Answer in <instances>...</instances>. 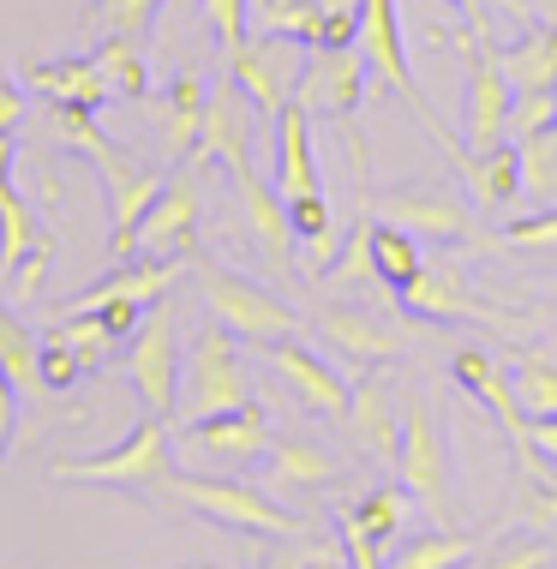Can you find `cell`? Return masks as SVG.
<instances>
[{
	"label": "cell",
	"mask_w": 557,
	"mask_h": 569,
	"mask_svg": "<svg viewBox=\"0 0 557 569\" xmlns=\"http://www.w3.org/2000/svg\"><path fill=\"white\" fill-rule=\"evenodd\" d=\"M97 67L120 102L150 97V60H145V42L138 37H97Z\"/></svg>",
	"instance_id": "cell-30"
},
{
	"label": "cell",
	"mask_w": 557,
	"mask_h": 569,
	"mask_svg": "<svg viewBox=\"0 0 557 569\" xmlns=\"http://www.w3.org/2000/svg\"><path fill=\"white\" fill-rule=\"evenodd\" d=\"M366 84H371V60H366L360 42H342V49H306L294 102H300L306 114L354 120V109L366 102Z\"/></svg>",
	"instance_id": "cell-9"
},
{
	"label": "cell",
	"mask_w": 557,
	"mask_h": 569,
	"mask_svg": "<svg viewBox=\"0 0 557 569\" xmlns=\"http://www.w3.org/2000/svg\"><path fill=\"white\" fill-rule=\"evenodd\" d=\"M426 270V258H420V240L408 234V228H396V222H384V217H371V276H378L384 288H408L414 276Z\"/></svg>",
	"instance_id": "cell-28"
},
{
	"label": "cell",
	"mask_w": 557,
	"mask_h": 569,
	"mask_svg": "<svg viewBox=\"0 0 557 569\" xmlns=\"http://www.w3.org/2000/svg\"><path fill=\"white\" fill-rule=\"evenodd\" d=\"M186 270H192V258H120V270H108L102 282H90L67 300V312H97V306H108V300L157 306Z\"/></svg>",
	"instance_id": "cell-16"
},
{
	"label": "cell",
	"mask_w": 557,
	"mask_h": 569,
	"mask_svg": "<svg viewBox=\"0 0 557 569\" xmlns=\"http://www.w3.org/2000/svg\"><path fill=\"white\" fill-rule=\"evenodd\" d=\"M205 109H210V84L198 79V72H180V79L168 84L162 109H157L168 162H186V157L198 150V138H205Z\"/></svg>",
	"instance_id": "cell-26"
},
{
	"label": "cell",
	"mask_w": 557,
	"mask_h": 569,
	"mask_svg": "<svg viewBox=\"0 0 557 569\" xmlns=\"http://www.w3.org/2000/svg\"><path fill=\"white\" fill-rule=\"evenodd\" d=\"M258 7H306V0H258ZM258 7H252V12H258Z\"/></svg>",
	"instance_id": "cell-56"
},
{
	"label": "cell",
	"mask_w": 557,
	"mask_h": 569,
	"mask_svg": "<svg viewBox=\"0 0 557 569\" xmlns=\"http://www.w3.org/2000/svg\"><path fill=\"white\" fill-rule=\"evenodd\" d=\"M97 174H102V187H108V252H115V258H132V252H138V222H145V210L157 204V192H162L168 174H157V168H145V162H132L127 150L102 157Z\"/></svg>",
	"instance_id": "cell-14"
},
{
	"label": "cell",
	"mask_w": 557,
	"mask_h": 569,
	"mask_svg": "<svg viewBox=\"0 0 557 569\" xmlns=\"http://www.w3.org/2000/svg\"><path fill=\"white\" fill-rule=\"evenodd\" d=\"M300 42L288 37H270V30H252L246 42L228 49V79H235L246 97H252V109L276 120L294 102V84H300Z\"/></svg>",
	"instance_id": "cell-8"
},
{
	"label": "cell",
	"mask_w": 557,
	"mask_h": 569,
	"mask_svg": "<svg viewBox=\"0 0 557 569\" xmlns=\"http://www.w3.org/2000/svg\"><path fill=\"white\" fill-rule=\"evenodd\" d=\"M42 240V222H37V204H24L12 180H0V276H12L24 264V252Z\"/></svg>",
	"instance_id": "cell-32"
},
{
	"label": "cell",
	"mask_w": 557,
	"mask_h": 569,
	"mask_svg": "<svg viewBox=\"0 0 557 569\" xmlns=\"http://www.w3.org/2000/svg\"><path fill=\"white\" fill-rule=\"evenodd\" d=\"M24 90L49 102H84V109H102L115 90H108L97 54H60V60H24Z\"/></svg>",
	"instance_id": "cell-24"
},
{
	"label": "cell",
	"mask_w": 557,
	"mask_h": 569,
	"mask_svg": "<svg viewBox=\"0 0 557 569\" xmlns=\"http://www.w3.org/2000/svg\"><path fill=\"white\" fill-rule=\"evenodd\" d=\"M546 120H557V90H534V97H516V109H509V138L546 127Z\"/></svg>",
	"instance_id": "cell-47"
},
{
	"label": "cell",
	"mask_w": 557,
	"mask_h": 569,
	"mask_svg": "<svg viewBox=\"0 0 557 569\" xmlns=\"http://www.w3.org/2000/svg\"><path fill=\"white\" fill-rule=\"evenodd\" d=\"M360 49L371 60V72H378L384 84H396L401 97L414 102V114L431 127V138H444L450 127L438 120V109H431V97L420 90V79H414V67H408V42H401V12H396V0H366L360 7Z\"/></svg>",
	"instance_id": "cell-13"
},
{
	"label": "cell",
	"mask_w": 557,
	"mask_h": 569,
	"mask_svg": "<svg viewBox=\"0 0 557 569\" xmlns=\"http://www.w3.org/2000/svg\"><path fill=\"white\" fill-rule=\"evenodd\" d=\"M498 7L521 12L528 30H521V42H504L498 49V67L516 97H534V90H557V24H546L528 0H498Z\"/></svg>",
	"instance_id": "cell-18"
},
{
	"label": "cell",
	"mask_w": 557,
	"mask_h": 569,
	"mask_svg": "<svg viewBox=\"0 0 557 569\" xmlns=\"http://www.w3.org/2000/svg\"><path fill=\"white\" fill-rule=\"evenodd\" d=\"M49 138L67 144V150H79V157H90V162H102V157L120 150L115 138L97 127V109H84V102H49Z\"/></svg>",
	"instance_id": "cell-33"
},
{
	"label": "cell",
	"mask_w": 557,
	"mask_h": 569,
	"mask_svg": "<svg viewBox=\"0 0 557 569\" xmlns=\"http://www.w3.org/2000/svg\"><path fill=\"white\" fill-rule=\"evenodd\" d=\"M54 252H60V246H54V234H42V240H37V246H30V252H24V264L7 276V282L19 288V300H37V288H42V276H49Z\"/></svg>",
	"instance_id": "cell-44"
},
{
	"label": "cell",
	"mask_w": 557,
	"mask_h": 569,
	"mask_svg": "<svg viewBox=\"0 0 557 569\" xmlns=\"http://www.w3.org/2000/svg\"><path fill=\"white\" fill-rule=\"evenodd\" d=\"M186 443H192L205 461H228V468H240V461L265 456L270 443V420L258 402H240L228 413H210V420H192L186 426Z\"/></svg>",
	"instance_id": "cell-19"
},
{
	"label": "cell",
	"mask_w": 557,
	"mask_h": 569,
	"mask_svg": "<svg viewBox=\"0 0 557 569\" xmlns=\"http://www.w3.org/2000/svg\"><path fill=\"white\" fill-rule=\"evenodd\" d=\"M521 516H528V528H539V533L557 540V486L551 480H528V491H521Z\"/></svg>",
	"instance_id": "cell-46"
},
{
	"label": "cell",
	"mask_w": 557,
	"mask_h": 569,
	"mask_svg": "<svg viewBox=\"0 0 557 569\" xmlns=\"http://www.w3.org/2000/svg\"><path fill=\"white\" fill-rule=\"evenodd\" d=\"M450 378H456L468 396H479V402L491 408V420H498L504 432H509V443H516L521 473H528V480H551V461H539L534 443H528V413H521V402H516V378H504L498 360H491L486 348H461L456 360H450Z\"/></svg>",
	"instance_id": "cell-11"
},
{
	"label": "cell",
	"mask_w": 557,
	"mask_h": 569,
	"mask_svg": "<svg viewBox=\"0 0 557 569\" xmlns=\"http://www.w3.org/2000/svg\"><path fill=\"white\" fill-rule=\"evenodd\" d=\"M19 120H24V90L0 79V132H19Z\"/></svg>",
	"instance_id": "cell-51"
},
{
	"label": "cell",
	"mask_w": 557,
	"mask_h": 569,
	"mask_svg": "<svg viewBox=\"0 0 557 569\" xmlns=\"http://www.w3.org/2000/svg\"><path fill=\"white\" fill-rule=\"evenodd\" d=\"M528 443H534L539 461H551V468H557V413H534V420H528Z\"/></svg>",
	"instance_id": "cell-50"
},
{
	"label": "cell",
	"mask_w": 557,
	"mask_h": 569,
	"mask_svg": "<svg viewBox=\"0 0 557 569\" xmlns=\"http://www.w3.org/2000/svg\"><path fill=\"white\" fill-rule=\"evenodd\" d=\"M348 420H354V432H360V443L378 461H396L401 456V402H396V383L384 378V372H366L360 383H354Z\"/></svg>",
	"instance_id": "cell-23"
},
{
	"label": "cell",
	"mask_w": 557,
	"mask_h": 569,
	"mask_svg": "<svg viewBox=\"0 0 557 569\" xmlns=\"http://www.w3.org/2000/svg\"><path fill=\"white\" fill-rule=\"evenodd\" d=\"M371 217L408 228L414 240H438V246H504L474 228V210L456 204L444 192H420V187H396V192H371Z\"/></svg>",
	"instance_id": "cell-10"
},
{
	"label": "cell",
	"mask_w": 557,
	"mask_h": 569,
	"mask_svg": "<svg viewBox=\"0 0 557 569\" xmlns=\"http://www.w3.org/2000/svg\"><path fill=\"white\" fill-rule=\"evenodd\" d=\"M265 360L288 378V390L300 396L306 408H318V413H348L354 390L342 383V372H336V366H324L306 342H294V336H276V342H265Z\"/></svg>",
	"instance_id": "cell-20"
},
{
	"label": "cell",
	"mask_w": 557,
	"mask_h": 569,
	"mask_svg": "<svg viewBox=\"0 0 557 569\" xmlns=\"http://www.w3.org/2000/svg\"><path fill=\"white\" fill-rule=\"evenodd\" d=\"M54 342H67L72 353L84 360V372H97V366L108 360V348H115V336H108V325L97 312H60L54 325H49Z\"/></svg>",
	"instance_id": "cell-38"
},
{
	"label": "cell",
	"mask_w": 557,
	"mask_h": 569,
	"mask_svg": "<svg viewBox=\"0 0 557 569\" xmlns=\"http://www.w3.org/2000/svg\"><path fill=\"white\" fill-rule=\"evenodd\" d=\"M401 306H408L414 318H444V325H450V318H491V306H479L474 288L461 282V270L444 264V258L426 264L408 288H401Z\"/></svg>",
	"instance_id": "cell-25"
},
{
	"label": "cell",
	"mask_w": 557,
	"mask_h": 569,
	"mask_svg": "<svg viewBox=\"0 0 557 569\" xmlns=\"http://www.w3.org/2000/svg\"><path fill=\"white\" fill-rule=\"evenodd\" d=\"M97 318L108 325L115 342H132V330L145 325V306H138V300H108V306H97Z\"/></svg>",
	"instance_id": "cell-49"
},
{
	"label": "cell",
	"mask_w": 557,
	"mask_h": 569,
	"mask_svg": "<svg viewBox=\"0 0 557 569\" xmlns=\"http://www.w3.org/2000/svg\"><path fill=\"white\" fill-rule=\"evenodd\" d=\"M0 461H7V450H0Z\"/></svg>",
	"instance_id": "cell-58"
},
{
	"label": "cell",
	"mask_w": 557,
	"mask_h": 569,
	"mask_svg": "<svg viewBox=\"0 0 557 569\" xmlns=\"http://www.w3.org/2000/svg\"><path fill=\"white\" fill-rule=\"evenodd\" d=\"M498 240L504 246H521V252H557V204L534 210V217H509Z\"/></svg>",
	"instance_id": "cell-40"
},
{
	"label": "cell",
	"mask_w": 557,
	"mask_h": 569,
	"mask_svg": "<svg viewBox=\"0 0 557 569\" xmlns=\"http://www.w3.org/2000/svg\"><path fill=\"white\" fill-rule=\"evenodd\" d=\"M438 144L450 150L456 174L468 180V198H474L479 217H509V204L521 198V157H516V138H504L498 150H479V157H474L468 144H456V132L438 138Z\"/></svg>",
	"instance_id": "cell-15"
},
{
	"label": "cell",
	"mask_w": 557,
	"mask_h": 569,
	"mask_svg": "<svg viewBox=\"0 0 557 569\" xmlns=\"http://www.w3.org/2000/svg\"><path fill=\"white\" fill-rule=\"evenodd\" d=\"M438 49H456L468 60V150H498L509 138V109H516V90H509L504 67H498V42L486 37V12H474L468 24H431Z\"/></svg>",
	"instance_id": "cell-1"
},
{
	"label": "cell",
	"mask_w": 557,
	"mask_h": 569,
	"mask_svg": "<svg viewBox=\"0 0 557 569\" xmlns=\"http://www.w3.org/2000/svg\"><path fill=\"white\" fill-rule=\"evenodd\" d=\"M228 180H235V192H240V217L246 228H252V240L265 246V258L270 264H294V222H288V198L276 192V180H265L252 162H235L228 168Z\"/></svg>",
	"instance_id": "cell-17"
},
{
	"label": "cell",
	"mask_w": 557,
	"mask_h": 569,
	"mask_svg": "<svg viewBox=\"0 0 557 569\" xmlns=\"http://www.w3.org/2000/svg\"><path fill=\"white\" fill-rule=\"evenodd\" d=\"M0 366L12 372V383L24 396H42V336L7 306H0Z\"/></svg>",
	"instance_id": "cell-31"
},
{
	"label": "cell",
	"mask_w": 557,
	"mask_h": 569,
	"mask_svg": "<svg viewBox=\"0 0 557 569\" xmlns=\"http://www.w3.org/2000/svg\"><path fill=\"white\" fill-rule=\"evenodd\" d=\"M162 498L186 503V510L222 521V528H240V533H270V540H306V521L282 510L270 498V486H246V480H205V473H175Z\"/></svg>",
	"instance_id": "cell-4"
},
{
	"label": "cell",
	"mask_w": 557,
	"mask_h": 569,
	"mask_svg": "<svg viewBox=\"0 0 557 569\" xmlns=\"http://www.w3.org/2000/svg\"><path fill=\"white\" fill-rule=\"evenodd\" d=\"M162 0H97V7L84 12L90 37H150V24H157Z\"/></svg>",
	"instance_id": "cell-37"
},
{
	"label": "cell",
	"mask_w": 557,
	"mask_h": 569,
	"mask_svg": "<svg viewBox=\"0 0 557 569\" xmlns=\"http://www.w3.org/2000/svg\"><path fill=\"white\" fill-rule=\"evenodd\" d=\"M318 330H324V342L348 348L354 360H396L401 353V336L390 325H378V318L354 312V306H330V312L318 318Z\"/></svg>",
	"instance_id": "cell-27"
},
{
	"label": "cell",
	"mask_w": 557,
	"mask_h": 569,
	"mask_svg": "<svg viewBox=\"0 0 557 569\" xmlns=\"http://www.w3.org/2000/svg\"><path fill=\"white\" fill-rule=\"evenodd\" d=\"M205 24L216 30V42L228 54L235 42L252 37V0H205Z\"/></svg>",
	"instance_id": "cell-41"
},
{
	"label": "cell",
	"mask_w": 557,
	"mask_h": 569,
	"mask_svg": "<svg viewBox=\"0 0 557 569\" xmlns=\"http://www.w3.org/2000/svg\"><path fill=\"white\" fill-rule=\"evenodd\" d=\"M12 157H19V150H12V132H0V180H12Z\"/></svg>",
	"instance_id": "cell-54"
},
{
	"label": "cell",
	"mask_w": 557,
	"mask_h": 569,
	"mask_svg": "<svg viewBox=\"0 0 557 569\" xmlns=\"http://www.w3.org/2000/svg\"><path fill=\"white\" fill-rule=\"evenodd\" d=\"M180 366H186V353H180V330H175V312L168 306H157V312L145 318V325L132 330V353H127V378L138 383V396H145V408L150 413H175L180 402Z\"/></svg>",
	"instance_id": "cell-12"
},
{
	"label": "cell",
	"mask_w": 557,
	"mask_h": 569,
	"mask_svg": "<svg viewBox=\"0 0 557 569\" xmlns=\"http://www.w3.org/2000/svg\"><path fill=\"white\" fill-rule=\"evenodd\" d=\"M468 569H551V546L546 540H509L486 558H468Z\"/></svg>",
	"instance_id": "cell-42"
},
{
	"label": "cell",
	"mask_w": 557,
	"mask_h": 569,
	"mask_svg": "<svg viewBox=\"0 0 557 569\" xmlns=\"http://www.w3.org/2000/svg\"><path fill=\"white\" fill-rule=\"evenodd\" d=\"M252 127H258V109L252 97L228 79L210 90V109H205V138H198V157H216L222 168L235 162H252Z\"/></svg>",
	"instance_id": "cell-21"
},
{
	"label": "cell",
	"mask_w": 557,
	"mask_h": 569,
	"mask_svg": "<svg viewBox=\"0 0 557 569\" xmlns=\"http://www.w3.org/2000/svg\"><path fill=\"white\" fill-rule=\"evenodd\" d=\"M342 516L354 521V528H366L378 546H396V540H401V528H408V491L378 486V491H366L360 503H348Z\"/></svg>",
	"instance_id": "cell-35"
},
{
	"label": "cell",
	"mask_w": 557,
	"mask_h": 569,
	"mask_svg": "<svg viewBox=\"0 0 557 569\" xmlns=\"http://www.w3.org/2000/svg\"><path fill=\"white\" fill-rule=\"evenodd\" d=\"M516 157H521V192L546 198V204H557V120H546V127L521 132L516 138Z\"/></svg>",
	"instance_id": "cell-34"
},
{
	"label": "cell",
	"mask_w": 557,
	"mask_h": 569,
	"mask_svg": "<svg viewBox=\"0 0 557 569\" xmlns=\"http://www.w3.org/2000/svg\"><path fill=\"white\" fill-rule=\"evenodd\" d=\"M479 551V540L468 533H420V540H401V551L384 569H461Z\"/></svg>",
	"instance_id": "cell-36"
},
{
	"label": "cell",
	"mask_w": 557,
	"mask_h": 569,
	"mask_svg": "<svg viewBox=\"0 0 557 569\" xmlns=\"http://www.w3.org/2000/svg\"><path fill=\"white\" fill-rule=\"evenodd\" d=\"M306 558H312V546H306V551H270L258 569H306Z\"/></svg>",
	"instance_id": "cell-52"
},
{
	"label": "cell",
	"mask_w": 557,
	"mask_h": 569,
	"mask_svg": "<svg viewBox=\"0 0 557 569\" xmlns=\"http://www.w3.org/2000/svg\"><path fill=\"white\" fill-rule=\"evenodd\" d=\"M342 551H348V563H354V569H384V546L371 540L366 528H354L348 516H342Z\"/></svg>",
	"instance_id": "cell-48"
},
{
	"label": "cell",
	"mask_w": 557,
	"mask_h": 569,
	"mask_svg": "<svg viewBox=\"0 0 557 569\" xmlns=\"http://www.w3.org/2000/svg\"><path fill=\"white\" fill-rule=\"evenodd\" d=\"M528 7H534L539 19H546V24H557V0H528Z\"/></svg>",
	"instance_id": "cell-55"
},
{
	"label": "cell",
	"mask_w": 557,
	"mask_h": 569,
	"mask_svg": "<svg viewBox=\"0 0 557 569\" xmlns=\"http://www.w3.org/2000/svg\"><path fill=\"white\" fill-rule=\"evenodd\" d=\"M456 7H461V12H468V19H474V12H479V0H456Z\"/></svg>",
	"instance_id": "cell-57"
},
{
	"label": "cell",
	"mask_w": 557,
	"mask_h": 569,
	"mask_svg": "<svg viewBox=\"0 0 557 569\" xmlns=\"http://www.w3.org/2000/svg\"><path fill=\"white\" fill-rule=\"evenodd\" d=\"M330 276L336 282H360V276H371V217L348 234L342 258H330Z\"/></svg>",
	"instance_id": "cell-45"
},
{
	"label": "cell",
	"mask_w": 557,
	"mask_h": 569,
	"mask_svg": "<svg viewBox=\"0 0 557 569\" xmlns=\"http://www.w3.org/2000/svg\"><path fill=\"white\" fill-rule=\"evenodd\" d=\"M276 192L282 198H312L324 192V174H318V150H312V114L300 102H288L276 114Z\"/></svg>",
	"instance_id": "cell-22"
},
{
	"label": "cell",
	"mask_w": 557,
	"mask_h": 569,
	"mask_svg": "<svg viewBox=\"0 0 557 569\" xmlns=\"http://www.w3.org/2000/svg\"><path fill=\"white\" fill-rule=\"evenodd\" d=\"M330 480H336V461L318 443H306V438L270 443V473H265L270 491H300V486H330Z\"/></svg>",
	"instance_id": "cell-29"
},
{
	"label": "cell",
	"mask_w": 557,
	"mask_h": 569,
	"mask_svg": "<svg viewBox=\"0 0 557 569\" xmlns=\"http://www.w3.org/2000/svg\"><path fill=\"white\" fill-rule=\"evenodd\" d=\"M79 378H84L79 353H72L67 342H54V336H42V390H72Z\"/></svg>",
	"instance_id": "cell-43"
},
{
	"label": "cell",
	"mask_w": 557,
	"mask_h": 569,
	"mask_svg": "<svg viewBox=\"0 0 557 569\" xmlns=\"http://www.w3.org/2000/svg\"><path fill=\"white\" fill-rule=\"evenodd\" d=\"M306 569H342V558H336L330 546H312V558H306Z\"/></svg>",
	"instance_id": "cell-53"
},
{
	"label": "cell",
	"mask_w": 557,
	"mask_h": 569,
	"mask_svg": "<svg viewBox=\"0 0 557 569\" xmlns=\"http://www.w3.org/2000/svg\"><path fill=\"white\" fill-rule=\"evenodd\" d=\"M516 402L521 413H557V366L546 360V353H521L516 360Z\"/></svg>",
	"instance_id": "cell-39"
},
{
	"label": "cell",
	"mask_w": 557,
	"mask_h": 569,
	"mask_svg": "<svg viewBox=\"0 0 557 569\" xmlns=\"http://www.w3.org/2000/svg\"><path fill=\"white\" fill-rule=\"evenodd\" d=\"M192 270H198V288H205L210 318L228 325L240 342L265 348L276 336L300 330V312H294L288 300H276L265 282H252V276H240V270H222V264H210V258H192Z\"/></svg>",
	"instance_id": "cell-5"
},
{
	"label": "cell",
	"mask_w": 557,
	"mask_h": 569,
	"mask_svg": "<svg viewBox=\"0 0 557 569\" xmlns=\"http://www.w3.org/2000/svg\"><path fill=\"white\" fill-rule=\"evenodd\" d=\"M205 162L192 150V162H175V174L162 180L157 204L138 222V252L145 258H198V217H205ZM132 252V258H138Z\"/></svg>",
	"instance_id": "cell-6"
},
{
	"label": "cell",
	"mask_w": 557,
	"mask_h": 569,
	"mask_svg": "<svg viewBox=\"0 0 557 569\" xmlns=\"http://www.w3.org/2000/svg\"><path fill=\"white\" fill-rule=\"evenodd\" d=\"M252 402V378H246V360H240V336L228 325H210L192 336L186 348V366H180V426L192 420H210V413H228Z\"/></svg>",
	"instance_id": "cell-3"
},
{
	"label": "cell",
	"mask_w": 557,
	"mask_h": 569,
	"mask_svg": "<svg viewBox=\"0 0 557 569\" xmlns=\"http://www.w3.org/2000/svg\"><path fill=\"white\" fill-rule=\"evenodd\" d=\"M396 473H401V486H408L438 521H456L450 450H444V432H438V420H431L426 402L401 408V456H396Z\"/></svg>",
	"instance_id": "cell-7"
},
{
	"label": "cell",
	"mask_w": 557,
	"mask_h": 569,
	"mask_svg": "<svg viewBox=\"0 0 557 569\" xmlns=\"http://www.w3.org/2000/svg\"><path fill=\"white\" fill-rule=\"evenodd\" d=\"M54 480H90V486H120V491H168L175 480V443H168V420L145 413L115 450L102 456H60L49 461Z\"/></svg>",
	"instance_id": "cell-2"
}]
</instances>
